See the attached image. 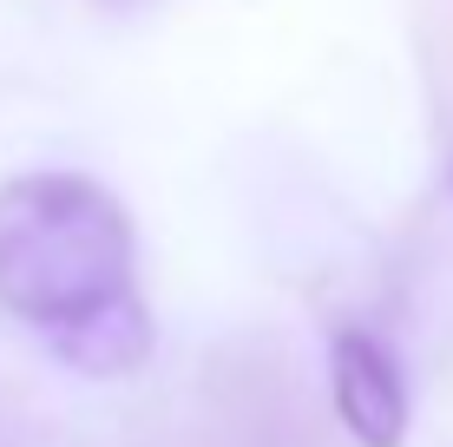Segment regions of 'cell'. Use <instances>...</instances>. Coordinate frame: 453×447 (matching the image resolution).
Instances as JSON below:
<instances>
[{
	"instance_id": "obj_1",
	"label": "cell",
	"mask_w": 453,
	"mask_h": 447,
	"mask_svg": "<svg viewBox=\"0 0 453 447\" xmlns=\"http://www.w3.org/2000/svg\"><path fill=\"white\" fill-rule=\"evenodd\" d=\"M0 310L66 368L125 381L151 362L132 211L86 172H20L0 184Z\"/></svg>"
},
{
	"instance_id": "obj_2",
	"label": "cell",
	"mask_w": 453,
	"mask_h": 447,
	"mask_svg": "<svg viewBox=\"0 0 453 447\" xmlns=\"http://www.w3.org/2000/svg\"><path fill=\"white\" fill-rule=\"evenodd\" d=\"M329 402L355 447H408V421H414L408 375L381 335L368 329L329 335Z\"/></svg>"
},
{
	"instance_id": "obj_3",
	"label": "cell",
	"mask_w": 453,
	"mask_h": 447,
	"mask_svg": "<svg viewBox=\"0 0 453 447\" xmlns=\"http://www.w3.org/2000/svg\"><path fill=\"white\" fill-rule=\"evenodd\" d=\"M105 7H145V0H105Z\"/></svg>"
},
{
	"instance_id": "obj_4",
	"label": "cell",
	"mask_w": 453,
	"mask_h": 447,
	"mask_svg": "<svg viewBox=\"0 0 453 447\" xmlns=\"http://www.w3.org/2000/svg\"><path fill=\"white\" fill-rule=\"evenodd\" d=\"M447 191H453V158H447Z\"/></svg>"
}]
</instances>
